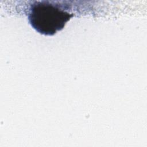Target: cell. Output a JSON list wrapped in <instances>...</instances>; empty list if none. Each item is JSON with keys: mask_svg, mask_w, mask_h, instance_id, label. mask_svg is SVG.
<instances>
[{"mask_svg": "<svg viewBox=\"0 0 147 147\" xmlns=\"http://www.w3.org/2000/svg\"><path fill=\"white\" fill-rule=\"evenodd\" d=\"M72 16L61 5L45 1H36L30 6L29 20L38 32L53 35L61 30Z\"/></svg>", "mask_w": 147, "mask_h": 147, "instance_id": "1", "label": "cell"}]
</instances>
